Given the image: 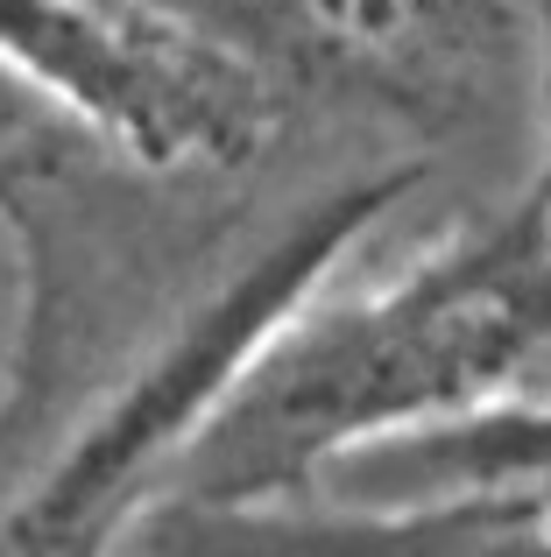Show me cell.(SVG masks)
<instances>
[{
	"instance_id": "6da1fadb",
	"label": "cell",
	"mask_w": 551,
	"mask_h": 557,
	"mask_svg": "<svg viewBox=\"0 0 551 557\" xmlns=\"http://www.w3.org/2000/svg\"><path fill=\"white\" fill-rule=\"evenodd\" d=\"M516 395H551V219L530 184L389 283L318 289L177 451L156 508L297 502L332 459Z\"/></svg>"
},
{
	"instance_id": "7a4b0ae2",
	"label": "cell",
	"mask_w": 551,
	"mask_h": 557,
	"mask_svg": "<svg viewBox=\"0 0 551 557\" xmlns=\"http://www.w3.org/2000/svg\"><path fill=\"white\" fill-rule=\"evenodd\" d=\"M0 64L142 170H241L297 107L170 0H0Z\"/></svg>"
},
{
	"instance_id": "3957f363",
	"label": "cell",
	"mask_w": 551,
	"mask_h": 557,
	"mask_svg": "<svg viewBox=\"0 0 551 557\" xmlns=\"http://www.w3.org/2000/svg\"><path fill=\"white\" fill-rule=\"evenodd\" d=\"M290 99L326 92L411 135L488 121L530 71V0H170Z\"/></svg>"
},
{
	"instance_id": "277c9868",
	"label": "cell",
	"mask_w": 551,
	"mask_h": 557,
	"mask_svg": "<svg viewBox=\"0 0 551 557\" xmlns=\"http://www.w3.org/2000/svg\"><path fill=\"white\" fill-rule=\"evenodd\" d=\"M530 85H538V127H544V163L530 177V190H538L551 219V0H530Z\"/></svg>"
}]
</instances>
